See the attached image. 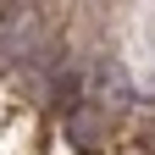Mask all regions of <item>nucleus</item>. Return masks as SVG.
Instances as JSON below:
<instances>
[{
	"label": "nucleus",
	"instance_id": "f257e3e1",
	"mask_svg": "<svg viewBox=\"0 0 155 155\" xmlns=\"http://www.w3.org/2000/svg\"><path fill=\"white\" fill-rule=\"evenodd\" d=\"M72 133H78V150H94V122L89 116H72Z\"/></svg>",
	"mask_w": 155,
	"mask_h": 155
}]
</instances>
